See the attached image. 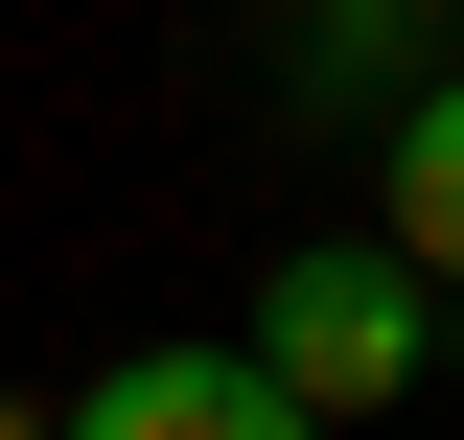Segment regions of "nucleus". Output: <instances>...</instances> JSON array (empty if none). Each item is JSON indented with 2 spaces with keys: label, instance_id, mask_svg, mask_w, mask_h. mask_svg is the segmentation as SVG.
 Masks as SVG:
<instances>
[{
  "label": "nucleus",
  "instance_id": "3",
  "mask_svg": "<svg viewBox=\"0 0 464 440\" xmlns=\"http://www.w3.org/2000/svg\"><path fill=\"white\" fill-rule=\"evenodd\" d=\"M372 255H418V278L464 301V70L395 93V232H372Z\"/></svg>",
  "mask_w": 464,
  "mask_h": 440
},
{
  "label": "nucleus",
  "instance_id": "6",
  "mask_svg": "<svg viewBox=\"0 0 464 440\" xmlns=\"http://www.w3.org/2000/svg\"><path fill=\"white\" fill-rule=\"evenodd\" d=\"M441 348H464V325H441Z\"/></svg>",
  "mask_w": 464,
  "mask_h": 440
},
{
  "label": "nucleus",
  "instance_id": "5",
  "mask_svg": "<svg viewBox=\"0 0 464 440\" xmlns=\"http://www.w3.org/2000/svg\"><path fill=\"white\" fill-rule=\"evenodd\" d=\"M0 440H47V394H0Z\"/></svg>",
  "mask_w": 464,
  "mask_h": 440
},
{
  "label": "nucleus",
  "instance_id": "2",
  "mask_svg": "<svg viewBox=\"0 0 464 440\" xmlns=\"http://www.w3.org/2000/svg\"><path fill=\"white\" fill-rule=\"evenodd\" d=\"M47 440H325V417H302L256 348H116V371L70 394Z\"/></svg>",
  "mask_w": 464,
  "mask_h": 440
},
{
  "label": "nucleus",
  "instance_id": "1",
  "mask_svg": "<svg viewBox=\"0 0 464 440\" xmlns=\"http://www.w3.org/2000/svg\"><path fill=\"white\" fill-rule=\"evenodd\" d=\"M232 348H256V371H279L302 417L348 440V417H395V394H418V348H441V278L348 232V255H279V278H256V325H232Z\"/></svg>",
  "mask_w": 464,
  "mask_h": 440
},
{
  "label": "nucleus",
  "instance_id": "4",
  "mask_svg": "<svg viewBox=\"0 0 464 440\" xmlns=\"http://www.w3.org/2000/svg\"><path fill=\"white\" fill-rule=\"evenodd\" d=\"M348 24H441V0H348Z\"/></svg>",
  "mask_w": 464,
  "mask_h": 440
}]
</instances>
